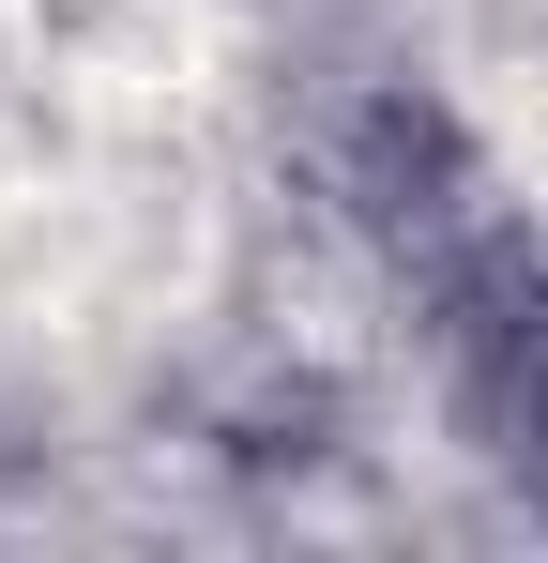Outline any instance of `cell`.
Listing matches in <instances>:
<instances>
[]
</instances>
